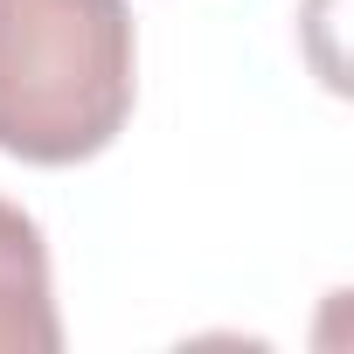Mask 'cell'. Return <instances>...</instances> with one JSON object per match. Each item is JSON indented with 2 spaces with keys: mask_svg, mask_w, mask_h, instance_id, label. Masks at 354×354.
Returning a JSON list of instances; mask_svg holds the SVG:
<instances>
[{
  "mask_svg": "<svg viewBox=\"0 0 354 354\" xmlns=\"http://www.w3.org/2000/svg\"><path fill=\"white\" fill-rule=\"evenodd\" d=\"M139 97L125 0H0V153L28 167L97 160Z\"/></svg>",
  "mask_w": 354,
  "mask_h": 354,
  "instance_id": "obj_1",
  "label": "cell"
},
{
  "mask_svg": "<svg viewBox=\"0 0 354 354\" xmlns=\"http://www.w3.org/2000/svg\"><path fill=\"white\" fill-rule=\"evenodd\" d=\"M63 319L49 292V243L42 223L0 202V354H56Z\"/></svg>",
  "mask_w": 354,
  "mask_h": 354,
  "instance_id": "obj_2",
  "label": "cell"
}]
</instances>
